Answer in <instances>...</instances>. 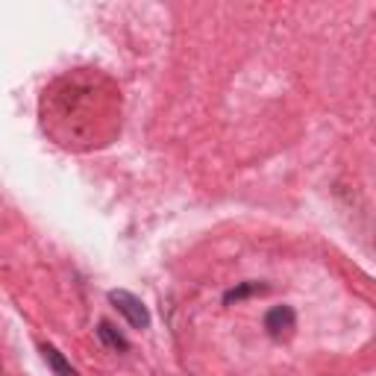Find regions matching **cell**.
Segmentation results:
<instances>
[{"instance_id":"obj_1","label":"cell","mask_w":376,"mask_h":376,"mask_svg":"<svg viewBox=\"0 0 376 376\" xmlns=\"http://www.w3.org/2000/svg\"><path fill=\"white\" fill-rule=\"evenodd\" d=\"M109 303L121 312L124 318H127V323H130L132 329H148V327H150V312H148V306H144V303L135 297V294H130V291H124V288L109 291Z\"/></svg>"},{"instance_id":"obj_2","label":"cell","mask_w":376,"mask_h":376,"mask_svg":"<svg viewBox=\"0 0 376 376\" xmlns=\"http://www.w3.org/2000/svg\"><path fill=\"white\" fill-rule=\"evenodd\" d=\"M294 323H297V315H294V309L291 306H274L265 315V329L274 338H282L285 332H291L294 329Z\"/></svg>"},{"instance_id":"obj_3","label":"cell","mask_w":376,"mask_h":376,"mask_svg":"<svg viewBox=\"0 0 376 376\" xmlns=\"http://www.w3.org/2000/svg\"><path fill=\"white\" fill-rule=\"evenodd\" d=\"M97 338L106 344L109 350H115V353H127V350H130V341L124 338L109 320H100V323H97Z\"/></svg>"},{"instance_id":"obj_4","label":"cell","mask_w":376,"mask_h":376,"mask_svg":"<svg viewBox=\"0 0 376 376\" xmlns=\"http://www.w3.org/2000/svg\"><path fill=\"white\" fill-rule=\"evenodd\" d=\"M41 356H45V362L50 364V368H54L56 376H77V371L71 368V362L62 356L54 344H41Z\"/></svg>"},{"instance_id":"obj_5","label":"cell","mask_w":376,"mask_h":376,"mask_svg":"<svg viewBox=\"0 0 376 376\" xmlns=\"http://www.w3.org/2000/svg\"><path fill=\"white\" fill-rule=\"evenodd\" d=\"M262 291H268V288L262 285V282H242L238 288L226 291V294H224V303H226V306H233V303L244 300V297H253V294H262Z\"/></svg>"}]
</instances>
